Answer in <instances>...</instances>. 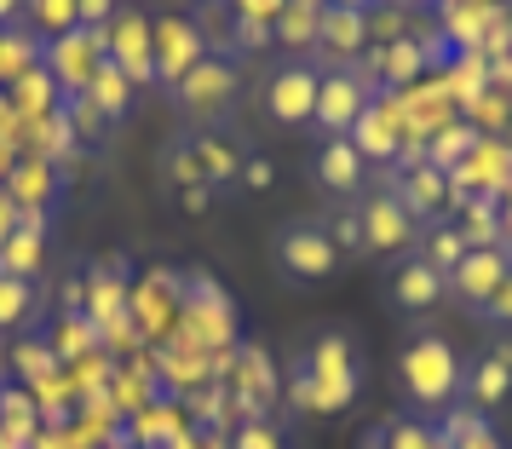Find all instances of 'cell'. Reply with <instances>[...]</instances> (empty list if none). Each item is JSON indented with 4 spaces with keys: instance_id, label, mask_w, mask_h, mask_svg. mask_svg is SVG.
Here are the masks:
<instances>
[{
    "instance_id": "6da1fadb",
    "label": "cell",
    "mask_w": 512,
    "mask_h": 449,
    "mask_svg": "<svg viewBox=\"0 0 512 449\" xmlns=\"http://www.w3.org/2000/svg\"><path fill=\"white\" fill-rule=\"evenodd\" d=\"M294 392L288 398L300 409H317V415H340L357 403L363 392V357H357V340L340 329H323L317 340H305V352L294 357Z\"/></svg>"
},
{
    "instance_id": "7a4b0ae2",
    "label": "cell",
    "mask_w": 512,
    "mask_h": 449,
    "mask_svg": "<svg viewBox=\"0 0 512 449\" xmlns=\"http://www.w3.org/2000/svg\"><path fill=\"white\" fill-rule=\"evenodd\" d=\"M397 375H403V392H409L415 409H449L461 398V352L443 334H415L403 346Z\"/></svg>"
},
{
    "instance_id": "3957f363",
    "label": "cell",
    "mask_w": 512,
    "mask_h": 449,
    "mask_svg": "<svg viewBox=\"0 0 512 449\" xmlns=\"http://www.w3.org/2000/svg\"><path fill=\"white\" fill-rule=\"evenodd\" d=\"M271 265H277L282 283L311 288V283H328L340 271V248L328 242L323 219H282L277 237H271Z\"/></svg>"
},
{
    "instance_id": "277c9868",
    "label": "cell",
    "mask_w": 512,
    "mask_h": 449,
    "mask_svg": "<svg viewBox=\"0 0 512 449\" xmlns=\"http://www.w3.org/2000/svg\"><path fill=\"white\" fill-rule=\"evenodd\" d=\"M380 98V81H374L369 64H328L323 87H317V110H311V127L323 139H346L357 116Z\"/></svg>"
},
{
    "instance_id": "5b68a950",
    "label": "cell",
    "mask_w": 512,
    "mask_h": 449,
    "mask_svg": "<svg viewBox=\"0 0 512 449\" xmlns=\"http://www.w3.org/2000/svg\"><path fill=\"white\" fill-rule=\"evenodd\" d=\"M317 87H323V64L317 58H288L259 81V110L271 127H311L317 110Z\"/></svg>"
},
{
    "instance_id": "8992f818",
    "label": "cell",
    "mask_w": 512,
    "mask_h": 449,
    "mask_svg": "<svg viewBox=\"0 0 512 449\" xmlns=\"http://www.w3.org/2000/svg\"><path fill=\"white\" fill-rule=\"evenodd\" d=\"M236 98H242V70H236V58H225V52H208V58L173 87V104H179L196 127L225 121V110H231Z\"/></svg>"
},
{
    "instance_id": "52a82bcc",
    "label": "cell",
    "mask_w": 512,
    "mask_h": 449,
    "mask_svg": "<svg viewBox=\"0 0 512 449\" xmlns=\"http://www.w3.org/2000/svg\"><path fill=\"white\" fill-rule=\"evenodd\" d=\"M104 58L116 64L133 87H156V18L139 6H121L116 18L104 24Z\"/></svg>"
},
{
    "instance_id": "ba28073f",
    "label": "cell",
    "mask_w": 512,
    "mask_h": 449,
    "mask_svg": "<svg viewBox=\"0 0 512 449\" xmlns=\"http://www.w3.org/2000/svg\"><path fill=\"white\" fill-rule=\"evenodd\" d=\"M208 24L190 12H167L156 18V93H173L202 58H208Z\"/></svg>"
},
{
    "instance_id": "9c48e42d",
    "label": "cell",
    "mask_w": 512,
    "mask_h": 449,
    "mask_svg": "<svg viewBox=\"0 0 512 449\" xmlns=\"http://www.w3.org/2000/svg\"><path fill=\"white\" fill-rule=\"evenodd\" d=\"M357 225H363V254H415L420 248V225L409 219V208L397 202L392 190H369L363 202H357Z\"/></svg>"
},
{
    "instance_id": "30bf717a",
    "label": "cell",
    "mask_w": 512,
    "mask_h": 449,
    "mask_svg": "<svg viewBox=\"0 0 512 449\" xmlns=\"http://www.w3.org/2000/svg\"><path fill=\"white\" fill-rule=\"evenodd\" d=\"M190 150V162H196V179L208 190H231L236 173H242V162H248V144L236 139L225 121H213V127H185L179 133Z\"/></svg>"
},
{
    "instance_id": "8fae6325",
    "label": "cell",
    "mask_w": 512,
    "mask_h": 449,
    "mask_svg": "<svg viewBox=\"0 0 512 449\" xmlns=\"http://www.w3.org/2000/svg\"><path fill=\"white\" fill-rule=\"evenodd\" d=\"M41 64H47V75L58 81V93H87L93 75L110 64V58H104V29H70L64 41L41 47Z\"/></svg>"
},
{
    "instance_id": "7c38bea8",
    "label": "cell",
    "mask_w": 512,
    "mask_h": 449,
    "mask_svg": "<svg viewBox=\"0 0 512 449\" xmlns=\"http://www.w3.org/2000/svg\"><path fill=\"white\" fill-rule=\"evenodd\" d=\"M461 398L466 409H478V415H495L501 403L512 398V346H489L478 352L472 363H461Z\"/></svg>"
},
{
    "instance_id": "4fadbf2b",
    "label": "cell",
    "mask_w": 512,
    "mask_h": 449,
    "mask_svg": "<svg viewBox=\"0 0 512 449\" xmlns=\"http://www.w3.org/2000/svg\"><path fill=\"white\" fill-rule=\"evenodd\" d=\"M507 277H512V248L507 242H501V248H472V254L449 271V300H461V306L478 317V306H484Z\"/></svg>"
},
{
    "instance_id": "5bb4252c",
    "label": "cell",
    "mask_w": 512,
    "mask_h": 449,
    "mask_svg": "<svg viewBox=\"0 0 512 449\" xmlns=\"http://www.w3.org/2000/svg\"><path fill=\"white\" fill-rule=\"evenodd\" d=\"M346 139L363 162H392L397 167V156H403V104H397L392 93H380L369 110L357 116V127H351Z\"/></svg>"
},
{
    "instance_id": "9a60e30c",
    "label": "cell",
    "mask_w": 512,
    "mask_h": 449,
    "mask_svg": "<svg viewBox=\"0 0 512 449\" xmlns=\"http://www.w3.org/2000/svg\"><path fill=\"white\" fill-rule=\"evenodd\" d=\"M386 300H392L397 311L420 317V311H438L443 300H449V283H443L420 254H403V260H392V271H386Z\"/></svg>"
},
{
    "instance_id": "2e32d148",
    "label": "cell",
    "mask_w": 512,
    "mask_h": 449,
    "mask_svg": "<svg viewBox=\"0 0 512 449\" xmlns=\"http://www.w3.org/2000/svg\"><path fill=\"white\" fill-rule=\"evenodd\" d=\"M386 190L409 208L415 225L420 219H438V213L449 208V173H438L432 162H397L392 179H386Z\"/></svg>"
},
{
    "instance_id": "e0dca14e",
    "label": "cell",
    "mask_w": 512,
    "mask_h": 449,
    "mask_svg": "<svg viewBox=\"0 0 512 449\" xmlns=\"http://www.w3.org/2000/svg\"><path fill=\"white\" fill-rule=\"evenodd\" d=\"M369 47V12L357 6H328L323 0V24H317V64H357V52Z\"/></svg>"
},
{
    "instance_id": "ac0fdd59",
    "label": "cell",
    "mask_w": 512,
    "mask_h": 449,
    "mask_svg": "<svg viewBox=\"0 0 512 449\" xmlns=\"http://www.w3.org/2000/svg\"><path fill=\"white\" fill-rule=\"evenodd\" d=\"M311 179H317L328 196L351 202V196L369 190V162L351 150V139H323L317 144V156H311Z\"/></svg>"
},
{
    "instance_id": "d6986e66",
    "label": "cell",
    "mask_w": 512,
    "mask_h": 449,
    "mask_svg": "<svg viewBox=\"0 0 512 449\" xmlns=\"http://www.w3.org/2000/svg\"><path fill=\"white\" fill-rule=\"evenodd\" d=\"M6 196L18 202V213H47L52 202H58V162H47V156H29L24 150V162H12L6 167Z\"/></svg>"
},
{
    "instance_id": "ffe728a7",
    "label": "cell",
    "mask_w": 512,
    "mask_h": 449,
    "mask_svg": "<svg viewBox=\"0 0 512 449\" xmlns=\"http://www.w3.org/2000/svg\"><path fill=\"white\" fill-rule=\"evenodd\" d=\"M41 265H47V213H18V231L0 242V271L35 283Z\"/></svg>"
},
{
    "instance_id": "44dd1931",
    "label": "cell",
    "mask_w": 512,
    "mask_h": 449,
    "mask_svg": "<svg viewBox=\"0 0 512 449\" xmlns=\"http://www.w3.org/2000/svg\"><path fill=\"white\" fill-rule=\"evenodd\" d=\"M18 29H24L29 41H35V52L52 47V41H64L75 24V0H24V18H18Z\"/></svg>"
},
{
    "instance_id": "7402d4cb",
    "label": "cell",
    "mask_w": 512,
    "mask_h": 449,
    "mask_svg": "<svg viewBox=\"0 0 512 449\" xmlns=\"http://www.w3.org/2000/svg\"><path fill=\"white\" fill-rule=\"evenodd\" d=\"M317 24H323V0H288V12L271 24V41H282L294 58H311L317 52Z\"/></svg>"
},
{
    "instance_id": "603a6c76",
    "label": "cell",
    "mask_w": 512,
    "mask_h": 449,
    "mask_svg": "<svg viewBox=\"0 0 512 449\" xmlns=\"http://www.w3.org/2000/svg\"><path fill=\"white\" fill-rule=\"evenodd\" d=\"M133 93H139V87H133L116 64H104V70L93 75V87H87V104H93L98 116L116 127V121H127V110H133Z\"/></svg>"
},
{
    "instance_id": "cb8c5ba5",
    "label": "cell",
    "mask_w": 512,
    "mask_h": 449,
    "mask_svg": "<svg viewBox=\"0 0 512 449\" xmlns=\"http://www.w3.org/2000/svg\"><path fill=\"white\" fill-rule=\"evenodd\" d=\"M478 139H484V133H478L472 121H449V127H438V133L426 139V162L438 167V173H455V167L472 156V144Z\"/></svg>"
},
{
    "instance_id": "d4e9b609",
    "label": "cell",
    "mask_w": 512,
    "mask_h": 449,
    "mask_svg": "<svg viewBox=\"0 0 512 449\" xmlns=\"http://www.w3.org/2000/svg\"><path fill=\"white\" fill-rule=\"evenodd\" d=\"M443 449H501V438H495V426H489V415H478V409H449V421H443Z\"/></svg>"
},
{
    "instance_id": "484cf974",
    "label": "cell",
    "mask_w": 512,
    "mask_h": 449,
    "mask_svg": "<svg viewBox=\"0 0 512 449\" xmlns=\"http://www.w3.org/2000/svg\"><path fill=\"white\" fill-rule=\"evenodd\" d=\"M415 254L432 265V271H438L443 283H449V271H455V265H461L472 248L461 242V231H455V225H432V231H420V248H415Z\"/></svg>"
},
{
    "instance_id": "4316f807",
    "label": "cell",
    "mask_w": 512,
    "mask_h": 449,
    "mask_svg": "<svg viewBox=\"0 0 512 449\" xmlns=\"http://www.w3.org/2000/svg\"><path fill=\"white\" fill-rule=\"evenodd\" d=\"M455 231H461L466 248H501V242H507L501 237V208H495V202H466V219Z\"/></svg>"
},
{
    "instance_id": "83f0119b",
    "label": "cell",
    "mask_w": 512,
    "mask_h": 449,
    "mask_svg": "<svg viewBox=\"0 0 512 449\" xmlns=\"http://www.w3.org/2000/svg\"><path fill=\"white\" fill-rule=\"evenodd\" d=\"M369 449H443L438 426H420V421H386L369 438Z\"/></svg>"
},
{
    "instance_id": "f1b7e54d",
    "label": "cell",
    "mask_w": 512,
    "mask_h": 449,
    "mask_svg": "<svg viewBox=\"0 0 512 449\" xmlns=\"http://www.w3.org/2000/svg\"><path fill=\"white\" fill-rule=\"evenodd\" d=\"M29 311H35V283L24 277H12V271H0V334L29 323Z\"/></svg>"
},
{
    "instance_id": "f546056e",
    "label": "cell",
    "mask_w": 512,
    "mask_h": 449,
    "mask_svg": "<svg viewBox=\"0 0 512 449\" xmlns=\"http://www.w3.org/2000/svg\"><path fill=\"white\" fill-rule=\"evenodd\" d=\"M323 231H328V242L340 248V260H346V254H363V225H357V202H351V208H340V213H323Z\"/></svg>"
},
{
    "instance_id": "4dcf8cb0",
    "label": "cell",
    "mask_w": 512,
    "mask_h": 449,
    "mask_svg": "<svg viewBox=\"0 0 512 449\" xmlns=\"http://www.w3.org/2000/svg\"><path fill=\"white\" fill-rule=\"evenodd\" d=\"M87 346H93V323H87V311L64 317V329H58V346H52V352L70 357V352H87Z\"/></svg>"
},
{
    "instance_id": "1f68e13d",
    "label": "cell",
    "mask_w": 512,
    "mask_h": 449,
    "mask_svg": "<svg viewBox=\"0 0 512 449\" xmlns=\"http://www.w3.org/2000/svg\"><path fill=\"white\" fill-rule=\"evenodd\" d=\"M236 185L271 190V185H277V162H271V156H259V150H248V162H242V173H236Z\"/></svg>"
},
{
    "instance_id": "d6a6232c",
    "label": "cell",
    "mask_w": 512,
    "mask_h": 449,
    "mask_svg": "<svg viewBox=\"0 0 512 449\" xmlns=\"http://www.w3.org/2000/svg\"><path fill=\"white\" fill-rule=\"evenodd\" d=\"M121 6H127V0H75V24L81 29H104Z\"/></svg>"
},
{
    "instance_id": "836d02e7",
    "label": "cell",
    "mask_w": 512,
    "mask_h": 449,
    "mask_svg": "<svg viewBox=\"0 0 512 449\" xmlns=\"http://www.w3.org/2000/svg\"><path fill=\"white\" fill-rule=\"evenodd\" d=\"M478 317H484V323H495V329H512V277L489 294L484 306H478Z\"/></svg>"
},
{
    "instance_id": "e575fe53",
    "label": "cell",
    "mask_w": 512,
    "mask_h": 449,
    "mask_svg": "<svg viewBox=\"0 0 512 449\" xmlns=\"http://www.w3.org/2000/svg\"><path fill=\"white\" fill-rule=\"evenodd\" d=\"M236 18H254V24H277L282 12H288V0H231Z\"/></svg>"
},
{
    "instance_id": "d590c367",
    "label": "cell",
    "mask_w": 512,
    "mask_h": 449,
    "mask_svg": "<svg viewBox=\"0 0 512 449\" xmlns=\"http://www.w3.org/2000/svg\"><path fill=\"white\" fill-rule=\"evenodd\" d=\"M231 449H282V438H277V426L254 421V426H242V432H236Z\"/></svg>"
},
{
    "instance_id": "8d00e7d4",
    "label": "cell",
    "mask_w": 512,
    "mask_h": 449,
    "mask_svg": "<svg viewBox=\"0 0 512 449\" xmlns=\"http://www.w3.org/2000/svg\"><path fill=\"white\" fill-rule=\"evenodd\" d=\"M236 41H242V47H265V41H271V24H254V18H236Z\"/></svg>"
},
{
    "instance_id": "74e56055",
    "label": "cell",
    "mask_w": 512,
    "mask_h": 449,
    "mask_svg": "<svg viewBox=\"0 0 512 449\" xmlns=\"http://www.w3.org/2000/svg\"><path fill=\"white\" fill-rule=\"evenodd\" d=\"M12 231H18V202L6 196V185H0V242L12 237Z\"/></svg>"
},
{
    "instance_id": "f35d334b",
    "label": "cell",
    "mask_w": 512,
    "mask_h": 449,
    "mask_svg": "<svg viewBox=\"0 0 512 449\" xmlns=\"http://www.w3.org/2000/svg\"><path fill=\"white\" fill-rule=\"evenodd\" d=\"M24 18V0H0V29H18Z\"/></svg>"
},
{
    "instance_id": "ab89813d",
    "label": "cell",
    "mask_w": 512,
    "mask_h": 449,
    "mask_svg": "<svg viewBox=\"0 0 512 449\" xmlns=\"http://www.w3.org/2000/svg\"><path fill=\"white\" fill-rule=\"evenodd\" d=\"M495 208H501V237H507V248H512V190L495 202Z\"/></svg>"
},
{
    "instance_id": "60d3db41",
    "label": "cell",
    "mask_w": 512,
    "mask_h": 449,
    "mask_svg": "<svg viewBox=\"0 0 512 449\" xmlns=\"http://www.w3.org/2000/svg\"><path fill=\"white\" fill-rule=\"evenodd\" d=\"M328 6H357V12H369V0H328Z\"/></svg>"
},
{
    "instance_id": "b9f144b4",
    "label": "cell",
    "mask_w": 512,
    "mask_h": 449,
    "mask_svg": "<svg viewBox=\"0 0 512 449\" xmlns=\"http://www.w3.org/2000/svg\"><path fill=\"white\" fill-rule=\"evenodd\" d=\"M403 6H409V0H403Z\"/></svg>"
}]
</instances>
